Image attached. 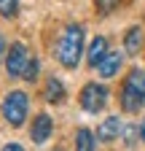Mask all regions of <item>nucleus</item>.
Instances as JSON below:
<instances>
[{
    "label": "nucleus",
    "mask_w": 145,
    "mask_h": 151,
    "mask_svg": "<svg viewBox=\"0 0 145 151\" xmlns=\"http://www.w3.org/2000/svg\"><path fill=\"white\" fill-rule=\"evenodd\" d=\"M81 108L83 111H89V113H97V111H102L105 108V103H107V89L102 86V84H97V81H92V84H86L83 89H81Z\"/></svg>",
    "instance_id": "obj_5"
},
{
    "label": "nucleus",
    "mask_w": 145,
    "mask_h": 151,
    "mask_svg": "<svg viewBox=\"0 0 145 151\" xmlns=\"http://www.w3.org/2000/svg\"><path fill=\"white\" fill-rule=\"evenodd\" d=\"M51 129H54V122L48 113H38V119L32 122V129H30V138L35 143H46L51 138Z\"/></svg>",
    "instance_id": "obj_6"
},
{
    "label": "nucleus",
    "mask_w": 145,
    "mask_h": 151,
    "mask_svg": "<svg viewBox=\"0 0 145 151\" xmlns=\"http://www.w3.org/2000/svg\"><path fill=\"white\" fill-rule=\"evenodd\" d=\"M140 140H145V119H142V124H140Z\"/></svg>",
    "instance_id": "obj_18"
},
{
    "label": "nucleus",
    "mask_w": 145,
    "mask_h": 151,
    "mask_svg": "<svg viewBox=\"0 0 145 151\" xmlns=\"http://www.w3.org/2000/svg\"><path fill=\"white\" fill-rule=\"evenodd\" d=\"M43 94H46L48 103H62V100H65V84L51 76V78L46 81V92H43Z\"/></svg>",
    "instance_id": "obj_11"
},
{
    "label": "nucleus",
    "mask_w": 145,
    "mask_h": 151,
    "mask_svg": "<svg viewBox=\"0 0 145 151\" xmlns=\"http://www.w3.org/2000/svg\"><path fill=\"white\" fill-rule=\"evenodd\" d=\"M27 111H30V97L24 92H8L6 100H3V119L11 127H22L27 119Z\"/></svg>",
    "instance_id": "obj_3"
},
{
    "label": "nucleus",
    "mask_w": 145,
    "mask_h": 151,
    "mask_svg": "<svg viewBox=\"0 0 145 151\" xmlns=\"http://www.w3.org/2000/svg\"><path fill=\"white\" fill-rule=\"evenodd\" d=\"M118 3H121V0H94V6H97V14H102V16L113 14V11L118 8Z\"/></svg>",
    "instance_id": "obj_14"
},
{
    "label": "nucleus",
    "mask_w": 145,
    "mask_h": 151,
    "mask_svg": "<svg viewBox=\"0 0 145 151\" xmlns=\"http://www.w3.org/2000/svg\"><path fill=\"white\" fill-rule=\"evenodd\" d=\"M75 151H94V135H92V129L81 127L75 132Z\"/></svg>",
    "instance_id": "obj_12"
},
{
    "label": "nucleus",
    "mask_w": 145,
    "mask_h": 151,
    "mask_svg": "<svg viewBox=\"0 0 145 151\" xmlns=\"http://www.w3.org/2000/svg\"><path fill=\"white\" fill-rule=\"evenodd\" d=\"M118 103H121V108L126 113H134V111H140L145 105V70L142 68L129 70V76L124 78Z\"/></svg>",
    "instance_id": "obj_2"
},
{
    "label": "nucleus",
    "mask_w": 145,
    "mask_h": 151,
    "mask_svg": "<svg viewBox=\"0 0 145 151\" xmlns=\"http://www.w3.org/2000/svg\"><path fill=\"white\" fill-rule=\"evenodd\" d=\"M27 62H30V51H27V46H24L22 41L11 43V49L6 51V70H8V76H11V78H22Z\"/></svg>",
    "instance_id": "obj_4"
},
{
    "label": "nucleus",
    "mask_w": 145,
    "mask_h": 151,
    "mask_svg": "<svg viewBox=\"0 0 145 151\" xmlns=\"http://www.w3.org/2000/svg\"><path fill=\"white\" fill-rule=\"evenodd\" d=\"M121 129H124V124H121V119H118V116H107V119L100 124V129H97V138H100L102 143H107V140H116Z\"/></svg>",
    "instance_id": "obj_10"
},
{
    "label": "nucleus",
    "mask_w": 145,
    "mask_h": 151,
    "mask_svg": "<svg viewBox=\"0 0 145 151\" xmlns=\"http://www.w3.org/2000/svg\"><path fill=\"white\" fill-rule=\"evenodd\" d=\"M0 57H6V38L0 35Z\"/></svg>",
    "instance_id": "obj_17"
},
{
    "label": "nucleus",
    "mask_w": 145,
    "mask_h": 151,
    "mask_svg": "<svg viewBox=\"0 0 145 151\" xmlns=\"http://www.w3.org/2000/svg\"><path fill=\"white\" fill-rule=\"evenodd\" d=\"M121 65H124V54L121 51H110V54H107L105 57V60L100 62V76H102V78H113V76L121 70Z\"/></svg>",
    "instance_id": "obj_9"
},
{
    "label": "nucleus",
    "mask_w": 145,
    "mask_h": 151,
    "mask_svg": "<svg viewBox=\"0 0 145 151\" xmlns=\"http://www.w3.org/2000/svg\"><path fill=\"white\" fill-rule=\"evenodd\" d=\"M0 14L6 19H14L19 14V0H0Z\"/></svg>",
    "instance_id": "obj_13"
},
{
    "label": "nucleus",
    "mask_w": 145,
    "mask_h": 151,
    "mask_svg": "<svg viewBox=\"0 0 145 151\" xmlns=\"http://www.w3.org/2000/svg\"><path fill=\"white\" fill-rule=\"evenodd\" d=\"M110 54V41H107L105 35H97L92 46H89V65L92 68H100V62L105 60V57Z\"/></svg>",
    "instance_id": "obj_7"
},
{
    "label": "nucleus",
    "mask_w": 145,
    "mask_h": 151,
    "mask_svg": "<svg viewBox=\"0 0 145 151\" xmlns=\"http://www.w3.org/2000/svg\"><path fill=\"white\" fill-rule=\"evenodd\" d=\"M3 151H24L19 143H8V146H3Z\"/></svg>",
    "instance_id": "obj_16"
},
{
    "label": "nucleus",
    "mask_w": 145,
    "mask_h": 151,
    "mask_svg": "<svg viewBox=\"0 0 145 151\" xmlns=\"http://www.w3.org/2000/svg\"><path fill=\"white\" fill-rule=\"evenodd\" d=\"M54 151H62V148H54Z\"/></svg>",
    "instance_id": "obj_19"
},
{
    "label": "nucleus",
    "mask_w": 145,
    "mask_h": 151,
    "mask_svg": "<svg viewBox=\"0 0 145 151\" xmlns=\"http://www.w3.org/2000/svg\"><path fill=\"white\" fill-rule=\"evenodd\" d=\"M38 73H41V62H38V60H30L22 78H24V81H35V78H38Z\"/></svg>",
    "instance_id": "obj_15"
},
{
    "label": "nucleus",
    "mask_w": 145,
    "mask_h": 151,
    "mask_svg": "<svg viewBox=\"0 0 145 151\" xmlns=\"http://www.w3.org/2000/svg\"><path fill=\"white\" fill-rule=\"evenodd\" d=\"M140 49H142V27L132 24L129 30L124 32V51L129 57H134V54H140Z\"/></svg>",
    "instance_id": "obj_8"
},
{
    "label": "nucleus",
    "mask_w": 145,
    "mask_h": 151,
    "mask_svg": "<svg viewBox=\"0 0 145 151\" xmlns=\"http://www.w3.org/2000/svg\"><path fill=\"white\" fill-rule=\"evenodd\" d=\"M83 41H86V30L81 24H67L59 43H57V60L65 68H75L81 62V54H83Z\"/></svg>",
    "instance_id": "obj_1"
}]
</instances>
